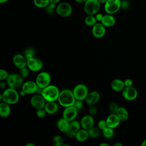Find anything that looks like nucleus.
Returning a JSON list of instances; mask_svg holds the SVG:
<instances>
[{
  "instance_id": "nucleus-1",
  "label": "nucleus",
  "mask_w": 146,
  "mask_h": 146,
  "mask_svg": "<svg viewBox=\"0 0 146 146\" xmlns=\"http://www.w3.org/2000/svg\"><path fill=\"white\" fill-rule=\"evenodd\" d=\"M75 100L76 99L72 91L69 89H64L60 91L58 101L61 106L67 107L73 106Z\"/></svg>"
},
{
  "instance_id": "nucleus-2",
  "label": "nucleus",
  "mask_w": 146,
  "mask_h": 146,
  "mask_svg": "<svg viewBox=\"0 0 146 146\" xmlns=\"http://www.w3.org/2000/svg\"><path fill=\"white\" fill-rule=\"evenodd\" d=\"M20 95L16 89L9 87L1 95V100L9 104H14L18 102Z\"/></svg>"
},
{
  "instance_id": "nucleus-3",
  "label": "nucleus",
  "mask_w": 146,
  "mask_h": 146,
  "mask_svg": "<svg viewBox=\"0 0 146 146\" xmlns=\"http://www.w3.org/2000/svg\"><path fill=\"white\" fill-rule=\"evenodd\" d=\"M60 91L58 88L52 84H50L44 88H42L41 95L45 99L46 102H53L58 100Z\"/></svg>"
},
{
  "instance_id": "nucleus-4",
  "label": "nucleus",
  "mask_w": 146,
  "mask_h": 146,
  "mask_svg": "<svg viewBox=\"0 0 146 146\" xmlns=\"http://www.w3.org/2000/svg\"><path fill=\"white\" fill-rule=\"evenodd\" d=\"M100 4L98 0H87L84 5V10L87 15H95L99 12Z\"/></svg>"
},
{
  "instance_id": "nucleus-5",
  "label": "nucleus",
  "mask_w": 146,
  "mask_h": 146,
  "mask_svg": "<svg viewBox=\"0 0 146 146\" xmlns=\"http://www.w3.org/2000/svg\"><path fill=\"white\" fill-rule=\"evenodd\" d=\"M23 80V78L20 74L12 73L9 75V76L6 79V83L9 87L17 89L22 87Z\"/></svg>"
},
{
  "instance_id": "nucleus-6",
  "label": "nucleus",
  "mask_w": 146,
  "mask_h": 146,
  "mask_svg": "<svg viewBox=\"0 0 146 146\" xmlns=\"http://www.w3.org/2000/svg\"><path fill=\"white\" fill-rule=\"evenodd\" d=\"M72 91L76 100H85L89 93L87 87L84 84H78L76 85Z\"/></svg>"
},
{
  "instance_id": "nucleus-7",
  "label": "nucleus",
  "mask_w": 146,
  "mask_h": 146,
  "mask_svg": "<svg viewBox=\"0 0 146 146\" xmlns=\"http://www.w3.org/2000/svg\"><path fill=\"white\" fill-rule=\"evenodd\" d=\"M51 80V75L48 72L46 71H42L39 72L37 75L35 79V82L38 87L41 88H44L50 85Z\"/></svg>"
},
{
  "instance_id": "nucleus-8",
  "label": "nucleus",
  "mask_w": 146,
  "mask_h": 146,
  "mask_svg": "<svg viewBox=\"0 0 146 146\" xmlns=\"http://www.w3.org/2000/svg\"><path fill=\"white\" fill-rule=\"evenodd\" d=\"M120 0H107L104 4V10L107 14H113L117 13L121 8Z\"/></svg>"
},
{
  "instance_id": "nucleus-9",
  "label": "nucleus",
  "mask_w": 146,
  "mask_h": 146,
  "mask_svg": "<svg viewBox=\"0 0 146 146\" xmlns=\"http://www.w3.org/2000/svg\"><path fill=\"white\" fill-rule=\"evenodd\" d=\"M56 14L62 17H68L72 12V8L71 5L67 2H62L56 7Z\"/></svg>"
},
{
  "instance_id": "nucleus-10",
  "label": "nucleus",
  "mask_w": 146,
  "mask_h": 146,
  "mask_svg": "<svg viewBox=\"0 0 146 146\" xmlns=\"http://www.w3.org/2000/svg\"><path fill=\"white\" fill-rule=\"evenodd\" d=\"M43 64L42 61L35 57L30 58L27 60V67L30 71L36 72L41 70L43 68Z\"/></svg>"
},
{
  "instance_id": "nucleus-11",
  "label": "nucleus",
  "mask_w": 146,
  "mask_h": 146,
  "mask_svg": "<svg viewBox=\"0 0 146 146\" xmlns=\"http://www.w3.org/2000/svg\"><path fill=\"white\" fill-rule=\"evenodd\" d=\"M31 105L36 109L43 108L46 104V100L41 94H38L33 95L30 99Z\"/></svg>"
},
{
  "instance_id": "nucleus-12",
  "label": "nucleus",
  "mask_w": 146,
  "mask_h": 146,
  "mask_svg": "<svg viewBox=\"0 0 146 146\" xmlns=\"http://www.w3.org/2000/svg\"><path fill=\"white\" fill-rule=\"evenodd\" d=\"M78 110L75 108L74 106L65 107L63 112V117L69 121H71L76 117Z\"/></svg>"
},
{
  "instance_id": "nucleus-13",
  "label": "nucleus",
  "mask_w": 146,
  "mask_h": 146,
  "mask_svg": "<svg viewBox=\"0 0 146 146\" xmlns=\"http://www.w3.org/2000/svg\"><path fill=\"white\" fill-rule=\"evenodd\" d=\"M106 33V27L101 22H97L92 27V34L93 36L96 38H101L103 37L105 35Z\"/></svg>"
},
{
  "instance_id": "nucleus-14",
  "label": "nucleus",
  "mask_w": 146,
  "mask_h": 146,
  "mask_svg": "<svg viewBox=\"0 0 146 146\" xmlns=\"http://www.w3.org/2000/svg\"><path fill=\"white\" fill-rule=\"evenodd\" d=\"M123 96L124 99L127 100H133L137 96V91L136 88L131 87H125V88L122 91Z\"/></svg>"
},
{
  "instance_id": "nucleus-15",
  "label": "nucleus",
  "mask_w": 146,
  "mask_h": 146,
  "mask_svg": "<svg viewBox=\"0 0 146 146\" xmlns=\"http://www.w3.org/2000/svg\"><path fill=\"white\" fill-rule=\"evenodd\" d=\"M38 86L36 82L29 80L23 83L22 90L25 92L26 94H31L36 92Z\"/></svg>"
},
{
  "instance_id": "nucleus-16",
  "label": "nucleus",
  "mask_w": 146,
  "mask_h": 146,
  "mask_svg": "<svg viewBox=\"0 0 146 146\" xmlns=\"http://www.w3.org/2000/svg\"><path fill=\"white\" fill-rule=\"evenodd\" d=\"M13 62L14 64L18 69H21L27 66V59L25 57L24 55L21 54H17L14 55L13 58Z\"/></svg>"
},
{
  "instance_id": "nucleus-17",
  "label": "nucleus",
  "mask_w": 146,
  "mask_h": 146,
  "mask_svg": "<svg viewBox=\"0 0 146 146\" xmlns=\"http://www.w3.org/2000/svg\"><path fill=\"white\" fill-rule=\"evenodd\" d=\"M100 94L98 91H93L88 94L85 100L88 105L92 106L97 104L100 99Z\"/></svg>"
},
{
  "instance_id": "nucleus-18",
  "label": "nucleus",
  "mask_w": 146,
  "mask_h": 146,
  "mask_svg": "<svg viewBox=\"0 0 146 146\" xmlns=\"http://www.w3.org/2000/svg\"><path fill=\"white\" fill-rule=\"evenodd\" d=\"M107 127L115 128H116L121 121L120 119L119 118L117 115L115 113H112L109 115L106 119Z\"/></svg>"
},
{
  "instance_id": "nucleus-19",
  "label": "nucleus",
  "mask_w": 146,
  "mask_h": 146,
  "mask_svg": "<svg viewBox=\"0 0 146 146\" xmlns=\"http://www.w3.org/2000/svg\"><path fill=\"white\" fill-rule=\"evenodd\" d=\"M80 122L82 128L88 130L94 127V119L92 115H87L82 117Z\"/></svg>"
},
{
  "instance_id": "nucleus-20",
  "label": "nucleus",
  "mask_w": 146,
  "mask_h": 146,
  "mask_svg": "<svg viewBox=\"0 0 146 146\" xmlns=\"http://www.w3.org/2000/svg\"><path fill=\"white\" fill-rule=\"evenodd\" d=\"M44 108L47 114L53 115L58 112L59 110V105L56 101L46 102Z\"/></svg>"
},
{
  "instance_id": "nucleus-21",
  "label": "nucleus",
  "mask_w": 146,
  "mask_h": 146,
  "mask_svg": "<svg viewBox=\"0 0 146 146\" xmlns=\"http://www.w3.org/2000/svg\"><path fill=\"white\" fill-rule=\"evenodd\" d=\"M115 18L112 14L104 15L103 18L100 22L106 27H112L115 24Z\"/></svg>"
},
{
  "instance_id": "nucleus-22",
  "label": "nucleus",
  "mask_w": 146,
  "mask_h": 146,
  "mask_svg": "<svg viewBox=\"0 0 146 146\" xmlns=\"http://www.w3.org/2000/svg\"><path fill=\"white\" fill-rule=\"evenodd\" d=\"M56 126L60 131L65 133L69 129L70 121L62 117L58 120Z\"/></svg>"
},
{
  "instance_id": "nucleus-23",
  "label": "nucleus",
  "mask_w": 146,
  "mask_h": 146,
  "mask_svg": "<svg viewBox=\"0 0 146 146\" xmlns=\"http://www.w3.org/2000/svg\"><path fill=\"white\" fill-rule=\"evenodd\" d=\"M111 87L113 91L120 92L122 91L125 86L124 81L119 79H115L111 82Z\"/></svg>"
},
{
  "instance_id": "nucleus-24",
  "label": "nucleus",
  "mask_w": 146,
  "mask_h": 146,
  "mask_svg": "<svg viewBox=\"0 0 146 146\" xmlns=\"http://www.w3.org/2000/svg\"><path fill=\"white\" fill-rule=\"evenodd\" d=\"M10 104L5 102H2L0 103V115L2 117H8L11 113V108Z\"/></svg>"
},
{
  "instance_id": "nucleus-25",
  "label": "nucleus",
  "mask_w": 146,
  "mask_h": 146,
  "mask_svg": "<svg viewBox=\"0 0 146 146\" xmlns=\"http://www.w3.org/2000/svg\"><path fill=\"white\" fill-rule=\"evenodd\" d=\"M90 137L88 131L87 129L82 128L79 129L76 133L75 139L79 142H84L86 141Z\"/></svg>"
},
{
  "instance_id": "nucleus-26",
  "label": "nucleus",
  "mask_w": 146,
  "mask_h": 146,
  "mask_svg": "<svg viewBox=\"0 0 146 146\" xmlns=\"http://www.w3.org/2000/svg\"><path fill=\"white\" fill-rule=\"evenodd\" d=\"M115 113L117 115L121 121H125L128 118V112L127 110L123 107H119Z\"/></svg>"
},
{
  "instance_id": "nucleus-27",
  "label": "nucleus",
  "mask_w": 146,
  "mask_h": 146,
  "mask_svg": "<svg viewBox=\"0 0 146 146\" xmlns=\"http://www.w3.org/2000/svg\"><path fill=\"white\" fill-rule=\"evenodd\" d=\"M80 127H82L80 122L74 119L70 121V127L68 130L76 133V132L80 129Z\"/></svg>"
},
{
  "instance_id": "nucleus-28",
  "label": "nucleus",
  "mask_w": 146,
  "mask_h": 146,
  "mask_svg": "<svg viewBox=\"0 0 146 146\" xmlns=\"http://www.w3.org/2000/svg\"><path fill=\"white\" fill-rule=\"evenodd\" d=\"M97 21L94 15H87V16L84 19V23L86 25L90 27L94 26L96 23Z\"/></svg>"
},
{
  "instance_id": "nucleus-29",
  "label": "nucleus",
  "mask_w": 146,
  "mask_h": 146,
  "mask_svg": "<svg viewBox=\"0 0 146 146\" xmlns=\"http://www.w3.org/2000/svg\"><path fill=\"white\" fill-rule=\"evenodd\" d=\"M88 131L90 137L92 139H96L100 135V129L98 127H92L88 129Z\"/></svg>"
},
{
  "instance_id": "nucleus-30",
  "label": "nucleus",
  "mask_w": 146,
  "mask_h": 146,
  "mask_svg": "<svg viewBox=\"0 0 146 146\" xmlns=\"http://www.w3.org/2000/svg\"><path fill=\"white\" fill-rule=\"evenodd\" d=\"M103 135L104 137L106 139H111L114 135V131L113 128L107 127L104 129L102 130Z\"/></svg>"
},
{
  "instance_id": "nucleus-31",
  "label": "nucleus",
  "mask_w": 146,
  "mask_h": 146,
  "mask_svg": "<svg viewBox=\"0 0 146 146\" xmlns=\"http://www.w3.org/2000/svg\"><path fill=\"white\" fill-rule=\"evenodd\" d=\"M35 6L39 8H46L50 3V0H33Z\"/></svg>"
},
{
  "instance_id": "nucleus-32",
  "label": "nucleus",
  "mask_w": 146,
  "mask_h": 146,
  "mask_svg": "<svg viewBox=\"0 0 146 146\" xmlns=\"http://www.w3.org/2000/svg\"><path fill=\"white\" fill-rule=\"evenodd\" d=\"M52 143L55 146H62L64 144V139L59 135H55L52 138Z\"/></svg>"
},
{
  "instance_id": "nucleus-33",
  "label": "nucleus",
  "mask_w": 146,
  "mask_h": 146,
  "mask_svg": "<svg viewBox=\"0 0 146 146\" xmlns=\"http://www.w3.org/2000/svg\"><path fill=\"white\" fill-rule=\"evenodd\" d=\"M35 51L34 48H27L26 49V50L24 52V56L27 59V60L30 58L35 57Z\"/></svg>"
},
{
  "instance_id": "nucleus-34",
  "label": "nucleus",
  "mask_w": 146,
  "mask_h": 146,
  "mask_svg": "<svg viewBox=\"0 0 146 146\" xmlns=\"http://www.w3.org/2000/svg\"><path fill=\"white\" fill-rule=\"evenodd\" d=\"M56 6L55 3L50 2L49 3V5L46 8L47 12L48 14H51L54 13V11H56Z\"/></svg>"
},
{
  "instance_id": "nucleus-35",
  "label": "nucleus",
  "mask_w": 146,
  "mask_h": 146,
  "mask_svg": "<svg viewBox=\"0 0 146 146\" xmlns=\"http://www.w3.org/2000/svg\"><path fill=\"white\" fill-rule=\"evenodd\" d=\"M29 68L26 66L19 69V74L23 78H27L29 75Z\"/></svg>"
},
{
  "instance_id": "nucleus-36",
  "label": "nucleus",
  "mask_w": 146,
  "mask_h": 146,
  "mask_svg": "<svg viewBox=\"0 0 146 146\" xmlns=\"http://www.w3.org/2000/svg\"><path fill=\"white\" fill-rule=\"evenodd\" d=\"M36 116L39 117V118H43L44 117L47 113L46 110H44V108H40V109H37V111L36 112Z\"/></svg>"
},
{
  "instance_id": "nucleus-37",
  "label": "nucleus",
  "mask_w": 146,
  "mask_h": 146,
  "mask_svg": "<svg viewBox=\"0 0 146 146\" xmlns=\"http://www.w3.org/2000/svg\"><path fill=\"white\" fill-rule=\"evenodd\" d=\"M9 73L7 72L6 70L1 68L0 70V80H6L7 77L9 76Z\"/></svg>"
},
{
  "instance_id": "nucleus-38",
  "label": "nucleus",
  "mask_w": 146,
  "mask_h": 146,
  "mask_svg": "<svg viewBox=\"0 0 146 146\" xmlns=\"http://www.w3.org/2000/svg\"><path fill=\"white\" fill-rule=\"evenodd\" d=\"M73 106L75 107L76 109H77L78 111L80 110L83 107V100H76L73 104Z\"/></svg>"
},
{
  "instance_id": "nucleus-39",
  "label": "nucleus",
  "mask_w": 146,
  "mask_h": 146,
  "mask_svg": "<svg viewBox=\"0 0 146 146\" xmlns=\"http://www.w3.org/2000/svg\"><path fill=\"white\" fill-rule=\"evenodd\" d=\"M107 127V125L106 121L105 120H99L98 121V127L100 130L102 131L103 129H104Z\"/></svg>"
},
{
  "instance_id": "nucleus-40",
  "label": "nucleus",
  "mask_w": 146,
  "mask_h": 146,
  "mask_svg": "<svg viewBox=\"0 0 146 146\" xmlns=\"http://www.w3.org/2000/svg\"><path fill=\"white\" fill-rule=\"evenodd\" d=\"M119 107V106H118L117 104H116V103H112L111 104H110L109 109H110V110L111 112L115 113V112L116 111V110L118 109Z\"/></svg>"
},
{
  "instance_id": "nucleus-41",
  "label": "nucleus",
  "mask_w": 146,
  "mask_h": 146,
  "mask_svg": "<svg viewBox=\"0 0 146 146\" xmlns=\"http://www.w3.org/2000/svg\"><path fill=\"white\" fill-rule=\"evenodd\" d=\"M97 108L96 107H95V106H90V108H89V110H88V112H89V114L92 115V116H94L95 115H96L97 113Z\"/></svg>"
},
{
  "instance_id": "nucleus-42",
  "label": "nucleus",
  "mask_w": 146,
  "mask_h": 146,
  "mask_svg": "<svg viewBox=\"0 0 146 146\" xmlns=\"http://www.w3.org/2000/svg\"><path fill=\"white\" fill-rule=\"evenodd\" d=\"M124 84H125V87H131V86H132V84H133L132 80L130 79H125L124 81Z\"/></svg>"
},
{
  "instance_id": "nucleus-43",
  "label": "nucleus",
  "mask_w": 146,
  "mask_h": 146,
  "mask_svg": "<svg viewBox=\"0 0 146 146\" xmlns=\"http://www.w3.org/2000/svg\"><path fill=\"white\" fill-rule=\"evenodd\" d=\"M103 16H104V15H103L102 13H98L97 14H96L95 15L96 19L98 22H101L103 18Z\"/></svg>"
},
{
  "instance_id": "nucleus-44",
  "label": "nucleus",
  "mask_w": 146,
  "mask_h": 146,
  "mask_svg": "<svg viewBox=\"0 0 146 146\" xmlns=\"http://www.w3.org/2000/svg\"><path fill=\"white\" fill-rule=\"evenodd\" d=\"M6 83H5V82H1L0 83V88H1V89L5 88L6 87Z\"/></svg>"
},
{
  "instance_id": "nucleus-45",
  "label": "nucleus",
  "mask_w": 146,
  "mask_h": 146,
  "mask_svg": "<svg viewBox=\"0 0 146 146\" xmlns=\"http://www.w3.org/2000/svg\"><path fill=\"white\" fill-rule=\"evenodd\" d=\"M75 2H76L77 3H85L87 0H75Z\"/></svg>"
},
{
  "instance_id": "nucleus-46",
  "label": "nucleus",
  "mask_w": 146,
  "mask_h": 146,
  "mask_svg": "<svg viewBox=\"0 0 146 146\" xmlns=\"http://www.w3.org/2000/svg\"><path fill=\"white\" fill-rule=\"evenodd\" d=\"M59 1H60V0H50V2L51 3H55V4L58 3Z\"/></svg>"
},
{
  "instance_id": "nucleus-47",
  "label": "nucleus",
  "mask_w": 146,
  "mask_h": 146,
  "mask_svg": "<svg viewBox=\"0 0 146 146\" xmlns=\"http://www.w3.org/2000/svg\"><path fill=\"white\" fill-rule=\"evenodd\" d=\"M19 95H20V96H25L26 95V94L25 93V92H24L22 90V91L20 92V93H19Z\"/></svg>"
},
{
  "instance_id": "nucleus-48",
  "label": "nucleus",
  "mask_w": 146,
  "mask_h": 146,
  "mask_svg": "<svg viewBox=\"0 0 146 146\" xmlns=\"http://www.w3.org/2000/svg\"><path fill=\"white\" fill-rule=\"evenodd\" d=\"M99 2L101 3V4H105V3L107 2V0H98Z\"/></svg>"
},
{
  "instance_id": "nucleus-49",
  "label": "nucleus",
  "mask_w": 146,
  "mask_h": 146,
  "mask_svg": "<svg viewBox=\"0 0 146 146\" xmlns=\"http://www.w3.org/2000/svg\"><path fill=\"white\" fill-rule=\"evenodd\" d=\"M99 145H100V146H105V145H106V146H108L109 145H108L107 143H100V144H99Z\"/></svg>"
},
{
  "instance_id": "nucleus-50",
  "label": "nucleus",
  "mask_w": 146,
  "mask_h": 146,
  "mask_svg": "<svg viewBox=\"0 0 146 146\" xmlns=\"http://www.w3.org/2000/svg\"><path fill=\"white\" fill-rule=\"evenodd\" d=\"M121 145H122V144L120 143H118V142L113 144V146H121Z\"/></svg>"
},
{
  "instance_id": "nucleus-51",
  "label": "nucleus",
  "mask_w": 146,
  "mask_h": 146,
  "mask_svg": "<svg viewBox=\"0 0 146 146\" xmlns=\"http://www.w3.org/2000/svg\"><path fill=\"white\" fill-rule=\"evenodd\" d=\"M141 145L142 146H146V139L144 140L143 141H142Z\"/></svg>"
},
{
  "instance_id": "nucleus-52",
  "label": "nucleus",
  "mask_w": 146,
  "mask_h": 146,
  "mask_svg": "<svg viewBox=\"0 0 146 146\" xmlns=\"http://www.w3.org/2000/svg\"><path fill=\"white\" fill-rule=\"evenodd\" d=\"M9 0H0V3L2 4V3H5L6 2H7Z\"/></svg>"
},
{
  "instance_id": "nucleus-53",
  "label": "nucleus",
  "mask_w": 146,
  "mask_h": 146,
  "mask_svg": "<svg viewBox=\"0 0 146 146\" xmlns=\"http://www.w3.org/2000/svg\"><path fill=\"white\" fill-rule=\"evenodd\" d=\"M26 146H35V145L33 143H27L26 144Z\"/></svg>"
}]
</instances>
